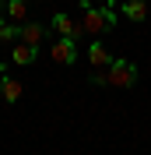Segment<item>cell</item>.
<instances>
[{"instance_id":"1","label":"cell","mask_w":151,"mask_h":155,"mask_svg":"<svg viewBox=\"0 0 151 155\" xmlns=\"http://www.w3.org/2000/svg\"><path fill=\"white\" fill-rule=\"evenodd\" d=\"M77 25L85 35H105V32L116 28V11L95 4V0H81V21Z\"/></svg>"},{"instance_id":"2","label":"cell","mask_w":151,"mask_h":155,"mask_svg":"<svg viewBox=\"0 0 151 155\" xmlns=\"http://www.w3.org/2000/svg\"><path fill=\"white\" fill-rule=\"evenodd\" d=\"M137 64H130V60H113L109 67H105V81L113 88H133L137 85Z\"/></svg>"},{"instance_id":"3","label":"cell","mask_w":151,"mask_h":155,"mask_svg":"<svg viewBox=\"0 0 151 155\" xmlns=\"http://www.w3.org/2000/svg\"><path fill=\"white\" fill-rule=\"evenodd\" d=\"M49 57H53V64H63V67H70L77 60V39H67L60 35L53 46H49Z\"/></svg>"},{"instance_id":"4","label":"cell","mask_w":151,"mask_h":155,"mask_svg":"<svg viewBox=\"0 0 151 155\" xmlns=\"http://www.w3.org/2000/svg\"><path fill=\"white\" fill-rule=\"evenodd\" d=\"M88 64H92L95 71H102V67H109V64H113V53L105 49L102 39H95L92 46H88Z\"/></svg>"},{"instance_id":"5","label":"cell","mask_w":151,"mask_h":155,"mask_svg":"<svg viewBox=\"0 0 151 155\" xmlns=\"http://www.w3.org/2000/svg\"><path fill=\"white\" fill-rule=\"evenodd\" d=\"M148 0H123V18L133 21V25H144V18H148Z\"/></svg>"},{"instance_id":"6","label":"cell","mask_w":151,"mask_h":155,"mask_svg":"<svg viewBox=\"0 0 151 155\" xmlns=\"http://www.w3.org/2000/svg\"><path fill=\"white\" fill-rule=\"evenodd\" d=\"M53 28H56V35H67V39L85 35V32H81V25H77L70 14H53Z\"/></svg>"},{"instance_id":"7","label":"cell","mask_w":151,"mask_h":155,"mask_svg":"<svg viewBox=\"0 0 151 155\" xmlns=\"http://www.w3.org/2000/svg\"><path fill=\"white\" fill-rule=\"evenodd\" d=\"M35 57H39V46H28V42H18V46L11 49V60H14V64H21V67L35 64Z\"/></svg>"},{"instance_id":"8","label":"cell","mask_w":151,"mask_h":155,"mask_svg":"<svg viewBox=\"0 0 151 155\" xmlns=\"http://www.w3.org/2000/svg\"><path fill=\"white\" fill-rule=\"evenodd\" d=\"M46 39V28L39 25V21H25L21 25V42H28V46H39Z\"/></svg>"},{"instance_id":"9","label":"cell","mask_w":151,"mask_h":155,"mask_svg":"<svg viewBox=\"0 0 151 155\" xmlns=\"http://www.w3.org/2000/svg\"><path fill=\"white\" fill-rule=\"evenodd\" d=\"M0 95H4V102H18V99H21V81L0 74Z\"/></svg>"},{"instance_id":"10","label":"cell","mask_w":151,"mask_h":155,"mask_svg":"<svg viewBox=\"0 0 151 155\" xmlns=\"http://www.w3.org/2000/svg\"><path fill=\"white\" fill-rule=\"evenodd\" d=\"M4 11H7L11 21H21V25L28 21V0H7V4H4Z\"/></svg>"},{"instance_id":"11","label":"cell","mask_w":151,"mask_h":155,"mask_svg":"<svg viewBox=\"0 0 151 155\" xmlns=\"http://www.w3.org/2000/svg\"><path fill=\"white\" fill-rule=\"evenodd\" d=\"M14 35H21V32L14 28V25H0V46H7V42H11Z\"/></svg>"},{"instance_id":"12","label":"cell","mask_w":151,"mask_h":155,"mask_svg":"<svg viewBox=\"0 0 151 155\" xmlns=\"http://www.w3.org/2000/svg\"><path fill=\"white\" fill-rule=\"evenodd\" d=\"M95 4H102V7H116L120 0H95Z\"/></svg>"},{"instance_id":"13","label":"cell","mask_w":151,"mask_h":155,"mask_svg":"<svg viewBox=\"0 0 151 155\" xmlns=\"http://www.w3.org/2000/svg\"><path fill=\"white\" fill-rule=\"evenodd\" d=\"M0 11H4V4H0Z\"/></svg>"},{"instance_id":"14","label":"cell","mask_w":151,"mask_h":155,"mask_svg":"<svg viewBox=\"0 0 151 155\" xmlns=\"http://www.w3.org/2000/svg\"><path fill=\"white\" fill-rule=\"evenodd\" d=\"M0 74H4V71H0Z\"/></svg>"}]
</instances>
